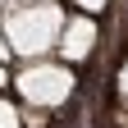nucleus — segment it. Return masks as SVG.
Wrapping results in <instances>:
<instances>
[{
  "instance_id": "nucleus-1",
  "label": "nucleus",
  "mask_w": 128,
  "mask_h": 128,
  "mask_svg": "<svg viewBox=\"0 0 128 128\" xmlns=\"http://www.w3.org/2000/svg\"><path fill=\"white\" fill-rule=\"evenodd\" d=\"M5 41H9V50L14 55H23V60H41L46 50H55V37H60V28H64V9L55 5V0H23V5H14L5 9Z\"/></svg>"
},
{
  "instance_id": "nucleus-2",
  "label": "nucleus",
  "mask_w": 128,
  "mask_h": 128,
  "mask_svg": "<svg viewBox=\"0 0 128 128\" xmlns=\"http://www.w3.org/2000/svg\"><path fill=\"white\" fill-rule=\"evenodd\" d=\"M9 87H18V96L32 110H55L73 96V69L69 64H50V60H28L9 78Z\"/></svg>"
},
{
  "instance_id": "nucleus-3",
  "label": "nucleus",
  "mask_w": 128,
  "mask_h": 128,
  "mask_svg": "<svg viewBox=\"0 0 128 128\" xmlns=\"http://www.w3.org/2000/svg\"><path fill=\"white\" fill-rule=\"evenodd\" d=\"M55 50L64 64H82L92 50H96V18L92 14H64V28H60V37H55Z\"/></svg>"
},
{
  "instance_id": "nucleus-4",
  "label": "nucleus",
  "mask_w": 128,
  "mask_h": 128,
  "mask_svg": "<svg viewBox=\"0 0 128 128\" xmlns=\"http://www.w3.org/2000/svg\"><path fill=\"white\" fill-rule=\"evenodd\" d=\"M0 128H23V110L0 96Z\"/></svg>"
},
{
  "instance_id": "nucleus-5",
  "label": "nucleus",
  "mask_w": 128,
  "mask_h": 128,
  "mask_svg": "<svg viewBox=\"0 0 128 128\" xmlns=\"http://www.w3.org/2000/svg\"><path fill=\"white\" fill-rule=\"evenodd\" d=\"M73 5H78V9H82V14H92V18H96V14H101V9L110 5V0H73Z\"/></svg>"
},
{
  "instance_id": "nucleus-6",
  "label": "nucleus",
  "mask_w": 128,
  "mask_h": 128,
  "mask_svg": "<svg viewBox=\"0 0 128 128\" xmlns=\"http://www.w3.org/2000/svg\"><path fill=\"white\" fill-rule=\"evenodd\" d=\"M9 55H14V50H9V41H5V28H0V64H5Z\"/></svg>"
},
{
  "instance_id": "nucleus-7",
  "label": "nucleus",
  "mask_w": 128,
  "mask_h": 128,
  "mask_svg": "<svg viewBox=\"0 0 128 128\" xmlns=\"http://www.w3.org/2000/svg\"><path fill=\"white\" fill-rule=\"evenodd\" d=\"M119 96H124V101H128V69L119 73Z\"/></svg>"
},
{
  "instance_id": "nucleus-8",
  "label": "nucleus",
  "mask_w": 128,
  "mask_h": 128,
  "mask_svg": "<svg viewBox=\"0 0 128 128\" xmlns=\"http://www.w3.org/2000/svg\"><path fill=\"white\" fill-rule=\"evenodd\" d=\"M14 5H23V0H0V14H5V9H14Z\"/></svg>"
},
{
  "instance_id": "nucleus-9",
  "label": "nucleus",
  "mask_w": 128,
  "mask_h": 128,
  "mask_svg": "<svg viewBox=\"0 0 128 128\" xmlns=\"http://www.w3.org/2000/svg\"><path fill=\"white\" fill-rule=\"evenodd\" d=\"M0 87H9V69H5V64H0Z\"/></svg>"
}]
</instances>
